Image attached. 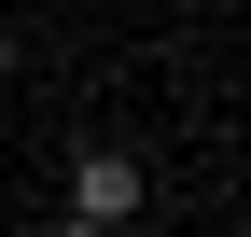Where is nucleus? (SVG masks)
<instances>
[{"label":"nucleus","instance_id":"obj_1","mask_svg":"<svg viewBox=\"0 0 251 237\" xmlns=\"http://www.w3.org/2000/svg\"><path fill=\"white\" fill-rule=\"evenodd\" d=\"M70 210L84 223H126V210H140V154H84L70 167Z\"/></svg>","mask_w":251,"mask_h":237},{"label":"nucleus","instance_id":"obj_2","mask_svg":"<svg viewBox=\"0 0 251 237\" xmlns=\"http://www.w3.org/2000/svg\"><path fill=\"white\" fill-rule=\"evenodd\" d=\"M0 84H14V28H0Z\"/></svg>","mask_w":251,"mask_h":237}]
</instances>
